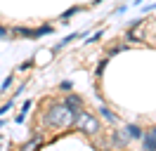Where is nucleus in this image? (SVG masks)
Here are the masks:
<instances>
[{
	"mask_svg": "<svg viewBox=\"0 0 156 151\" xmlns=\"http://www.w3.org/2000/svg\"><path fill=\"white\" fill-rule=\"evenodd\" d=\"M45 121L52 128H69V125H73V121H76V111L69 109L66 104H57V106H52L45 113Z\"/></svg>",
	"mask_w": 156,
	"mask_h": 151,
	"instance_id": "nucleus-1",
	"label": "nucleus"
},
{
	"mask_svg": "<svg viewBox=\"0 0 156 151\" xmlns=\"http://www.w3.org/2000/svg\"><path fill=\"white\" fill-rule=\"evenodd\" d=\"M73 125H76L83 135H95V132H99V121L92 116V113H88V111L78 113L76 121H73Z\"/></svg>",
	"mask_w": 156,
	"mask_h": 151,
	"instance_id": "nucleus-2",
	"label": "nucleus"
},
{
	"mask_svg": "<svg viewBox=\"0 0 156 151\" xmlns=\"http://www.w3.org/2000/svg\"><path fill=\"white\" fill-rule=\"evenodd\" d=\"M66 106H69V109H73V111H78V109L83 106V102H80V97H76V94H71V97L66 99Z\"/></svg>",
	"mask_w": 156,
	"mask_h": 151,
	"instance_id": "nucleus-3",
	"label": "nucleus"
},
{
	"mask_svg": "<svg viewBox=\"0 0 156 151\" xmlns=\"http://www.w3.org/2000/svg\"><path fill=\"white\" fill-rule=\"evenodd\" d=\"M144 149H156V135L154 132L144 137Z\"/></svg>",
	"mask_w": 156,
	"mask_h": 151,
	"instance_id": "nucleus-4",
	"label": "nucleus"
},
{
	"mask_svg": "<svg viewBox=\"0 0 156 151\" xmlns=\"http://www.w3.org/2000/svg\"><path fill=\"white\" fill-rule=\"evenodd\" d=\"M128 135H130V137H142V132H140V128H137V125H128Z\"/></svg>",
	"mask_w": 156,
	"mask_h": 151,
	"instance_id": "nucleus-5",
	"label": "nucleus"
},
{
	"mask_svg": "<svg viewBox=\"0 0 156 151\" xmlns=\"http://www.w3.org/2000/svg\"><path fill=\"white\" fill-rule=\"evenodd\" d=\"M102 116H104V118H107V121H111V123L116 121V116H114V113L109 111V109H102Z\"/></svg>",
	"mask_w": 156,
	"mask_h": 151,
	"instance_id": "nucleus-6",
	"label": "nucleus"
},
{
	"mask_svg": "<svg viewBox=\"0 0 156 151\" xmlns=\"http://www.w3.org/2000/svg\"><path fill=\"white\" fill-rule=\"evenodd\" d=\"M76 12H78V7H71L69 12H64V19H71V14H76Z\"/></svg>",
	"mask_w": 156,
	"mask_h": 151,
	"instance_id": "nucleus-7",
	"label": "nucleus"
},
{
	"mask_svg": "<svg viewBox=\"0 0 156 151\" xmlns=\"http://www.w3.org/2000/svg\"><path fill=\"white\" fill-rule=\"evenodd\" d=\"M5 36H7V31H5V28L0 26V38H5Z\"/></svg>",
	"mask_w": 156,
	"mask_h": 151,
	"instance_id": "nucleus-8",
	"label": "nucleus"
},
{
	"mask_svg": "<svg viewBox=\"0 0 156 151\" xmlns=\"http://www.w3.org/2000/svg\"><path fill=\"white\" fill-rule=\"evenodd\" d=\"M154 135H156V128H154Z\"/></svg>",
	"mask_w": 156,
	"mask_h": 151,
	"instance_id": "nucleus-9",
	"label": "nucleus"
}]
</instances>
